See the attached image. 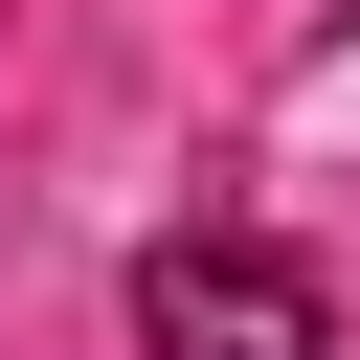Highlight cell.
<instances>
[{
    "instance_id": "1",
    "label": "cell",
    "mask_w": 360,
    "mask_h": 360,
    "mask_svg": "<svg viewBox=\"0 0 360 360\" xmlns=\"http://www.w3.org/2000/svg\"><path fill=\"white\" fill-rule=\"evenodd\" d=\"M135 338H158V360H338V292H315L292 248H248V225H180V248L135 270Z\"/></svg>"
}]
</instances>
